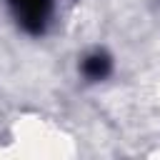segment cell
Masks as SVG:
<instances>
[{
  "instance_id": "obj_1",
  "label": "cell",
  "mask_w": 160,
  "mask_h": 160,
  "mask_svg": "<svg viewBox=\"0 0 160 160\" xmlns=\"http://www.w3.org/2000/svg\"><path fill=\"white\" fill-rule=\"evenodd\" d=\"M15 25L28 35H42L50 25L52 0H8Z\"/></svg>"
},
{
  "instance_id": "obj_2",
  "label": "cell",
  "mask_w": 160,
  "mask_h": 160,
  "mask_svg": "<svg viewBox=\"0 0 160 160\" xmlns=\"http://www.w3.org/2000/svg\"><path fill=\"white\" fill-rule=\"evenodd\" d=\"M80 72L88 82H100L112 72V58L105 50H92L82 58L80 62Z\"/></svg>"
}]
</instances>
